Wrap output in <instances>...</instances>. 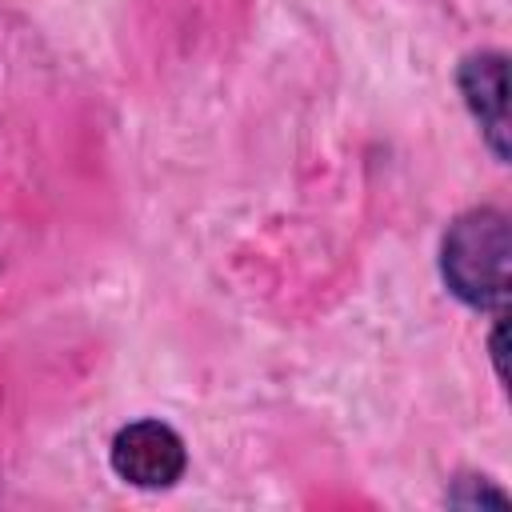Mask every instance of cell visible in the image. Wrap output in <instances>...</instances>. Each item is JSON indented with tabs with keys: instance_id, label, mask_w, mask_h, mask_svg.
<instances>
[{
	"instance_id": "1",
	"label": "cell",
	"mask_w": 512,
	"mask_h": 512,
	"mask_svg": "<svg viewBox=\"0 0 512 512\" xmlns=\"http://www.w3.org/2000/svg\"><path fill=\"white\" fill-rule=\"evenodd\" d=\"M440 280L476 312L508 304V216L500 208H468L444 228Z\"/></svg>"
},
{
	"instance_id": "2",
	"label": "cell",
	"mask_w": 512,
	"mask_h": 512,
	"mask_svg": "<svg viewBox=\"0 0 512 512\" xmlns=\"http://www.w3.org/2000/svg\"><path fill=\"white\" fill-rule=\"evenodd\" d=\"M108 464L124 484L144 488V492H160V488H172L188 472V448L172 424L144 416V420L124 424L112 436Z\"/></svg>"
},
{
	"instance_id": "3",
	"label": "cell",
	"mask_w": 512,
	"mask_h": 512,
	"mask_svg": "<svg viewBox=\"0 0 512 512\" xmlns=\"http://www.w3.org/2000/svg\"><path fill=\"white\" fill-rule=\"evenodd\" d=\"M504 68H508V56L496 52V48L472 52L456 68V88L464 96V108L480 124V136H484L488 152L500 164H508V88H504Z\"/></svg>"
},
{
	"instance_id": "4",
	"label": "cell",
	"mask_w": 512,
	"mask_h": 512,
	"mask_svg": "<svg viewBox=\"0 0 512 512\" xmlns=\"http://www.w3.org/2000/svg\"><path fill=\"white\" fill-rule=\"evenodd\" d=\"M460 484H468V492L452 484L448 504H460V508H476V504H496V508H504V504H508V496H504L492 480H484V476H464Z\"/></svg>"
},
{
	"instance_id": "5",
	"label": "cell",
	"mask_w": 512,
	"mask_h": 512,
	"mask_svg": "<svg viewBox=\"0 0 512 512\" xmlns=\"http://www.w3.org/2000/svg\"><path fill=\"white\" fill-rule=\"evenodd\" d=\"M488 356H492L496 376L504 380V324H496V328H492V336H488Z\"/></svg>"
}]
</instances>
